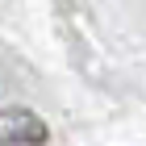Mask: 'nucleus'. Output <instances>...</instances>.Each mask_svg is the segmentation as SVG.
I'll list each match as a JSON object with an SVG mask.
<instances>
[{
  "label": "nucleus",
  "instance_id": "nucleus-1",
  "mask_svg": "<svg viewBox=\"0 0 146 146\" xmlns=\"http://www.w3.org/2000/svg\"><path fill=\"white\" fill-rule=\"evenodd\" d=\"M42 146L46 142V125L38 121L29 109H13L0 113V146Z\"/></svg>",
  "mask_w": 146,
  "mask_h": 146
}]
</instances>
